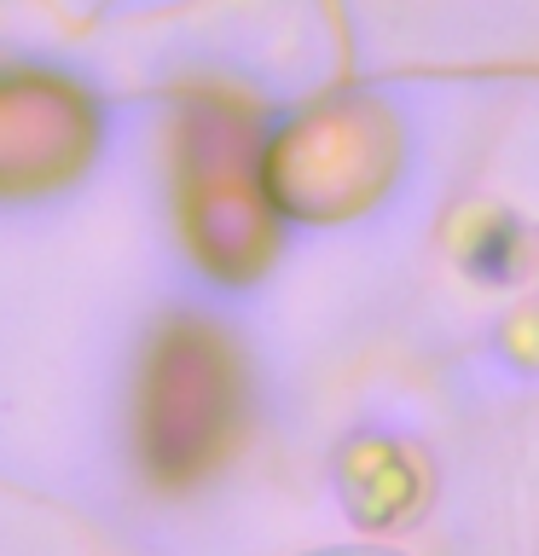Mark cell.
Wrapping results in <instances>:
<instances>
[{"label":"cell","mask_w":539,"mask_h":556,"mask_svg":"<svg viewBox=\"0 0 539 556\" xmlns=\"http://www.w3.org/2000/svg\"><path fill=\"white\" fill-rule=\"evenodd\" d=\"M99 146V111L76 81L0 70V198L59 191Z\"/></svg>","instance_id":"4"},{"label":"cell","mask_w":539,"mask_h":556,"mask_svg":"<svg viewBox=\"0 0 539 556\" xmlns=\"http://www.w3.org/2000/svg\"><path fill=\"white\" fill-rule=\"evenodd\" d=\"M273 191L296 220H342L394 174V122L365 99H330L273 139Z\"/></svg>","instance_id":"3"},{"label":"cell","mask_w":539,"mask_h":556,"mask_svg":"<svg viewBox=\"0 0 539 556\" xmlns=\"http://www.w3.org/2000/svg\"><path fill=\"white\" fill-rule=\"evenodd\" d=\"M243 429V365L198 313L156 325L134 400V446L151 486L180 493L203 481Z\"/></svg>","instance_id":"2"},{"label":"cell","mask_w":539,"mask_h":556,"mask_svg":"<svg viewBox=\"0 0 539 556\" xmlns=\"http://www.w3.org/2000/svg\"><path fill=\"white\" fill-rule=\"evenodd\" d=\"M273 139L233 93H186L174 116V203L191 261L221 285H255L278 250Z\"/></svg>","instance_id":"1"}]
</instances>
